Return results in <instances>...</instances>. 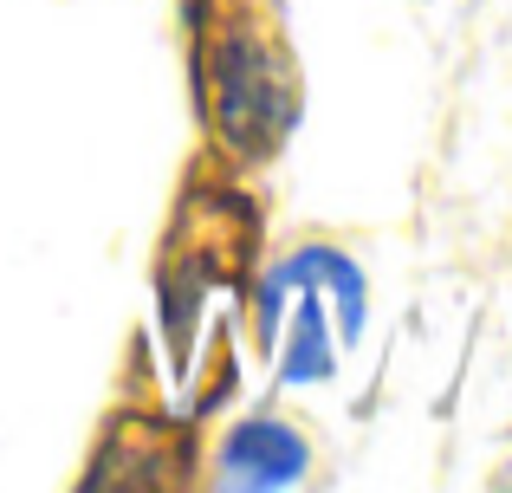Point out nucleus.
Returning a JSON list of instances; mask_svg holds the SVG:
<instances>
[{"instance_id": "obj_2", "label": "nucleus", "mask_w": 512, "mask_h": 493, "mask_svg": "<svg viewBox=\"0 0 512 493\" xmlns=\"http://www.w3.org/2000/svg\"><path fill=\"white\" fill-rule=\"evenodd\" d=\"M260 331L279 338V383L286 390L331 383V370H338V312H331L325 286L292 266V253L260 286Z\"/></svg>"}, {"instance_id": "obj_3", "label": "nucleus", "mask_w": 512, "mask_h": 493, "mask_svg": "<svg viewBox=\"0 0 512 493\" xmlns=\"http://www.w3.org/2000/svg\"><path fill=\"white\" fill-rule=\"evenodd\" d=\"M312 474V442L292 429L286 416H240L214 448V481L240 493H273Z\"/></svg>"}, {"instance_id": "obj_4", "label": "nucleus", "mask_w": 512, "mask_h": 493, "mask_svg": "<svg viewBox=\"0 0 512 493\" xmlns=\"http://www.w3.org/2000/svg\"><path fill=\"white\" fill-rule=\"evenodd\" d=\"M292 266H299L305 279H318L331 299V312H338V338L357 344L363 325H370V279H363V266L350 260L338 247H299L292 253Z\"/></svg>"}, {"instance_id": "obj_1", "label": "nucleus", "mask_w": 512, "mask_h": 493, "mask_svg": "<svg viewBox=\"0 0 512 493\" xmlns=\"http://www.w3.org/2000/svg\"><path fill=\"white\" fill-rule=\"evenodd\" d=\"M214 111H221V130L240 156H273L279 137L299 124V91L286 85L266 39L253 33L221 39V52H214Z\"/></svg>"}]
</instances>
